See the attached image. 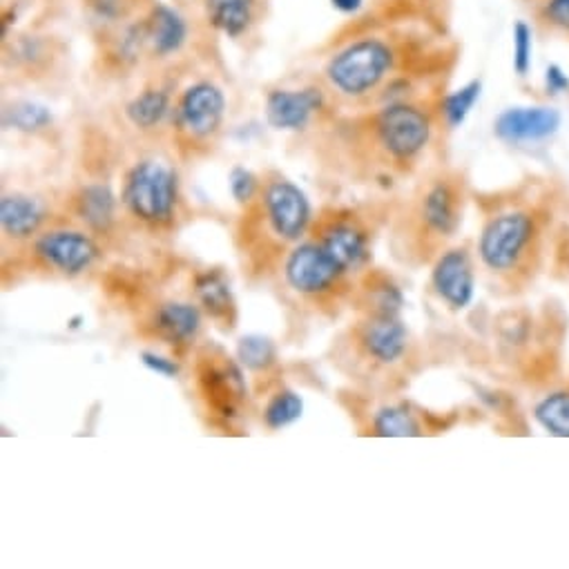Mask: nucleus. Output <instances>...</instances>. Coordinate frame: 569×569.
<instances>
[{
  "label": "nucleus",
  "instance_id": "4",
  "mask_svg": "<svg viewBox=\"0 0 569 569\" xmlns=\"http://www.w3.org/2000/svg\"><path fill=\"white\" fill-rule=\"evenodd\" d=\"M378 134L382 146L396 159H411L425 150L431 137V123L427 114L413 106L396 103L380 112Z\"/></svg>",
  "mask_w": 569,
  "mask_h": 569
},
{
  "label": "nucleus",
  "instance_id": "8",
  "mask_svg": "<svg viewBox=\"0 0 569 569\" xmlns=\"http://www.w3.org/2000/svg\"><path fill=\"white\" fill-rule=\"evenodd\" d=\"M226 110L223 92L212 83H197L181 97L177 117L179 126L194 139H206L217 132Z\"/></svg>",
  "mask_w": 569,
  "mask_h": 569
},
{
  "label": "nucleus",
  "instance_id": "11",
  "mask_svg": "<svg viewBox=\"0 0 569 569\" xmlns=\"http://www.w3.org/2000/svg\"><path fill=\"white\" fill-rule=\"evenodd\" d=\"M37 252L54 268L63 272H81L97 257V246L90 237L81 232H50L43 234L37 243Z\"/></svg>",
  "mask_w": 569,
  "mask_h": 569
},
{
  "label": "nucleus",
  "instance_id": "13",
  "mask_svg": "<svg viewBox=\"0 0 569 569\" xmlns=\"http://www.w3.org/2000/svg\"><path fill=\"white\" fill-rule=\"evenodd\" d=\"M367 353L382 365L400 360L407 351V329L389 316H378L365 331L362 338Z\"/></svg>",
  "mask_w": 569,
  "mask_h": 569
},
{
  "label": "nucleus",
  "instance_id": "12",
  "mask_svg": "<svg viewBox=\"0 0 569 569\" xmlns=\"http://www.w3.org/2000/svg\"><path fill=\"white\" fill-rule=\"evenodd\" d=\"M143 39L150 43L154 54L170 57L183 48L188 39V26L177 10L157 6L148 17V23L143 28Z\"/></svg>",
  "mask_w": 569,
  "mask_h": 569
},
{
  "label": "nucleus",
  "instance_id": "28",
  "mask_svg": "<svg viewBox=\"0 0 569 569\" xmlns=\"http://www.w3.org/2000/svg\"><path fill=\"white\" fill-rule=\"evenodd\" d=\"M199 298L210 311H226L230 300L226 281L219 274H206L199 281Z\"/></svg>",
  "mask_w": 569,
  "mask_h": 569
},
{
  "label": "nucleus",
  "instance_id": "10",
  "mask_svg": "<svg viewBox=\"0 0 569 569\" xmlns=\"http://www.w3.org/2000/svg\"><path fill=\"white\" fill-rule=\"evenodd\" d=\"M320 106V90H274L266 99V121L277 130H300Z\"/></svg>",
  "mask_w": 569,
  "mask_h": 569
},
{
  "label": "nucleus",
  "instance_id": "9",
  "mask_svg": "<svg viewBox=\"0 0 569 569\" xmlns=\"http://www.w3.org/2000/svg\"><path fill=\"white\" fill-rule=\"evenodd\" d=\"M433 287L438 296L456 311L467 309L473 300V266L467 250L445 252L433 266Z\"/></svg>",
  "mask_w": 569,
  "mask_h": 569
},
{
  "label": "nucleus",
  "instance_id": "29",
  "mask_svg": "<svg viewBox=\"0 0 569 569\" xmlns=\"http://www.w3.org/2000/svg\"><path fill=\"white\" fill-rule=\"evenodd\" d=\"M86 3L97 17L106 21H119L132 10L134 0H86Z\"/></svg>",
  "mask_w": 569,
  "mask_h": 569
},
{
  "label": "nucleus",
  "instance_id": "16",
  "mask_svg": "<svg viewBox=\"0 0 569 569\" xmlns=\"http://www.w3.org/2000/svg\"><path fill=\"white\" fill-rule=\"evenodd\" d=\"M0 221H3V228L12 237H28L39 230L43 221V210L41 206L21 194H10L0 203Z\"/></svg>",
  "mask_w": 569,
  "mask_h": 569
},
{
  "label": "nucleus",
  "instance_id": "24",
  "mask_svg": "<svg viewBox=\"0 0 569 569\" xmlns=\"http://www.w3.org/2000/svg\"><path fill=\"white\" fill-rule=\"evenodd\" d=\"M376 431L378 436H387V438H407V436H420V427L416 422V418L402 409V407H387L382 409L376 420Z\"/></svg>",
  "mask_w": 569,
  "mask_h": 569
},
{
  "label": "nucleus",
  "instance_id": "32",
  "mask_svg": "<svg viewBox=\"0 0 569 569\" xmlns=\"http://www.w3.org/2000/svg\"><path fill=\"white\" fill-rule=\"evenodd\" d=\"M141 358H143V365H146L150 371L159 373V376H166V378H174V376L179 373V367H177L172 360H166V358H161V356H154V353H143Z\"/></svg>",
  "mask_w": 569,
  "mask_h": 569
},
{
  "label": "nucleus",
  "instance_id": "33",
  "mask_svg": "<svg viewBox=\"0 0 569 569\" xmlns=\"http://www.w3.org/2000/svg\"><path fill=\"white\" fill-rule=\"evenodd\" d=\"M545 83H547V90L551 94H560L565 90H569V79L567 74L558 68V66H549L547 72H545Z\"/></svg>",
  "mask_w": 569,
  "mask_h": 569
},
{
  "label": "nucleus",
  "instance_id": "7",
  "mask_svg": "<svg viewBox=\"0 0 569 569\" xmlns=\"http://www.w3.org/2000/svg\"><path fill=\"white\" fill-rule=\"evenodd\" d=\"M266 210L272 230L283 239H300L311 219L307 194L291 181H274L266 190Z\"/></svg>",
  "mask_w": 569,
  "mask_h": 569
},
{
  "label": "nucleus",
  "instance_id": "30",
  "mask_svg": "<svg viewBox=\"0 0 569 569\" xmlns=\"http://www.w3.org/2000/svg\"><path fill=\"white\" fill-rule=\"evenodd\" d=\"M257 190V179L250 170L246 168H234L232 174H230V192L232 197L239 201V203H246L252 199Z\"/></svg>",
  "mask_w": 569,
  "mask_h": 569
},
{
  "label": "nucleus",
  "instance_id": "25",
  "mask_svg": "<svg viewBox=\"0 0 569 569\" xmlns=\"http://www.w3.org/2000/svg\"><path fill=\"white\" fill-rule=\"evenodd\" d=\"M305 411L302 398L293 391H283L270 400L266 407V425L270 429H281L291 422H296Z\"/></svg>",
  "mask_w": 569,
  "mask_h": 569
},
{
  "label": "nucleus",
  "instance_id": "1",
  "mask_svg": "<svg viewBox=\"0 0 569 569\" xmlns=\"http://www.w3.org/2000/svg\"><path fill=\"white\" fill-rule=\"evenodd\" d=\"M391 66V48L385 41L365 39L338 52L327 68V77L342 94L360 97L378 88V83L389 74Z\"/></svg>",
  "mask_w": 569,
  "mask_h": 569
},
{
  "label": "nucleus",
  "instance_id": "5",
  "mask_svg": "<svg viewBox=\"0 0 569 569\" xmlns=\"http://www.w3.org/2000/svg\"><path fill=\"white\" fill-rule=\"evenodd\" d=\"M345 270L333 261L322 243H305L296 248L287 261V279L300 293H322L331 289Z\"/></svg>",
  "mask_w": 569,
  "mask_h": 569
},
{
  "label": "nucleus",
  "instance_id": "6",
  "mask_svg": "<svg viewBox=\"0 0 569 569\" xmlns=\"http://www.w3.org/2000/svg\"><path fill=\"white\" fill-rule=\"evenodd\" d=\"M560 112L549 106L507 108L493 123V132L507 143H538L553 137L560 128Z\"/></svg>",
  "mask_w": 569,
  "mask_h": 569
},
{
  "label": "nucleus",
  "instance_id": "19",
  "mask_svg": "<svg viewBox=\"0 0 569 569\" xmlns=\"http://www.w3.org/2000/svg\"><path fill=\"white\" fill-rule=\"evenodd\" d=\"M159 329L172 340H188L199 331L201 316L190 305H168L157 316Z\"/></svg>",
  "mask_w": 569,
  "mask_h": 569
},
{
  "label": "nucleus",
  "instance_id": "26",
  "mask_svg": "<svg viewBox=\"0 0 569 569\" xmlns=\"http://www.w3.org/2000/svg\"><path fill=\"white\" fill-rule=\"evenodd\" d=\"M237 353H239V360L248 369H252V371L268 369L274 362V347L263 336H246V338H241L239 347H237Z\"/></svg>",
  "mask_w": 569,
  "mask_h": 569
},
{
  "label": "nucleus",
  "instance_id": "2",
  "mask_svg": "<svg viewBox=\"0 0 569 569\" xmlns=\"http://www.w3.org/2000/svg\"><path fill=\"white\" fill-rule=\"evenodd\" d=\"M536 239V223L527 212L493 217L480 237V259L496 272L513 270L529 254Z\"/></svg>",
  "mask_w": 569,
  "mask_h": 569
},
{
  "label": "nucleus",
  "instance_id": "21",
  "mask_svg": "<svg viewBox=\"0 0 569 569\" xmlns=\"http://www.w3.org/2000/svg\"><path fill=\"white\" fill-rule=\"evenodd\" d=\"M533 416L551 436L569 438V391H558L542 398L536 405Z\"/></svg>",
  "mask_w": 569,
  "mask_h": 569
},
{
  "label": "nucleus",
  "instance_id": "23",
  "mask_svg": "<svg viewBox=\"0 0 569 569\" xmlns=\"http://www.w3.org/2000/svg\"><path fill=\"white\" fill-rule=\"evenodd\" d=\"M52 123V112L34 101H17L6 110V126L23 132H37Z\"/></svg>",
  "mask_w": 569,
  "mask_h": 569
},
{
  "label": "nucleus",
  "instance_id": "14",
  "mask_svg": "<svg viewBox=\"0 0 569 569\" xmlns=\"http://www.w3.org/2000/svg\"><path fill=\"white\" fill-rule=\"evenodd\" d=\"M322 246L342 270L358 268L367 259V237L362 230L349 223L331 226L325 232Z\"/></svg>",
  "mask_w": 569,
  "mask_h": 569
},
{
  "label": "nucleus",
  "instance_id": "17",
  "mask_svg": "<svg viewBox=\"0 0 569 569\" xmlns=\"http://www.w3.org/2000/svg\"><path fill=\"white\" fill-rule=\"evenodd\" d=\"M422 217L438 234H451L458 226V199L453 190L445 183L433 186L425 197Z\"/></svg>",
  "mask_w": 569,
  "mask_h": 569
},
{
  "label": "nucleus",
  "instance_id": "31",
  "mask_svg": "<svg viewBox=\"0 0 569 569\" xmlns=\"http://www.w3.org/2000/svg\"><path fill=\"white\" fill-rule=\"evenodd\" d=\"M542 19L551 28L569 34V0H547L542 8Z\"/></svg>",
  "mask_w": 569,
  "mask_h": 569
},
{
  "label": "nucleus",
  "instance_id": "20",
  "mask_svg": "<svg viewBox=\"0 0 569 569\" xmlns=\"http://www.w3.org/2000/svg\"><path fill=\"white\" fill-rule=\"evenodd\" d=\"M79 210L92 228L106 230L114 217V197L106 186H88L81 192Z\"/></svg>",
  "mask_w": 569,
  "mask_h": 569
},
{
  "label": "nucleus",
  "instance_id": "18",
  "mask_svg": "<svg viewBox=\"0 0 569 569\" xmlns=\"http://www.w3.org/2000/svg\"><path fill=\"white\" fill-rule=\"evenodd\" d=\"M170 110V99L166 92L161 90H146L143 94H139L137 99H132L128 103V117L137 128H154L163 121V117Z\"/></svg>",
  "mask_w": 569,
  "mask_h": 569
},
{
  "label": "nucleus",
  "instance_id": "34",
  "mask_svg": "<svg viewBox=\"0 0 569 569\" xmlns=\"http://www.w3.org/2000/svg\"><path fill=\"white\" fill-rule=\"evenodd\" d=\"M331 3H333V8L340 10V12L353 14V12H358V10L362 8L365 0H331Z\"/></svg>",
  "mask_w": 569,
  "mask_h": 569
},
{
  "label": "nucleus",
  "instance_id": "22",
  "mask_svg": "<svg viewBox=\"0 0 569 569\" xmlns=\"http://www.w3.org/2000/svg\"><path fill=\"white\" fill-rule=\"evenodd\" d=\"M480 92H482V83L480 81H469L467 86L458 88L456 92H451L442 101V114H445V121H447L449 128H460L465 123V119L469 117V112L478 103Z\"/></svg>",
  "mask_w": 569,
  "mask_h": 569
},
{
  "label": "nucleus",
  "instance_id": "15",
  "mask_svg": "<svg viewBox=\"0 0 569 569\" xmlns=\"http://www.w3.org/2000/svg\"><path fill=\"white\" fill-rule=\"evenodd\" d=\"M208 23L221 34L241 37L254 17V0H206Z\"/></svg>",
  "mask_w": 569,
  "mask_h": 569
},
{
  "label": "nucleus",
  "instance_id": "27",
  "mask_svg": "<svg viewBox=\"0 0 569 569\" xmlns=\"http://www.w3.org/2000/svg\"><path fill=\"white\" fill-rule=\"evenodd\" d=\"M531 54H533V32L525 21H518L513 26V70L522 79L531 70Z\"/></svg>",
  "mask_w": 569,
  "mask_h": 569
},
{
  "label": "nucleus",
  "instance_id": "3",
  "mask_svg": "<svg viewBox=\"0 0 569 569\" xmlns=\"http://www.w3.org/2000/svg\"><path fill=\"white\" fill-rule=\"evenodd\" d=\"M126 201L146 221H168L177 203V174L159 161L139 163L128 177Z\"/></svg>",
  "mask_w": 569,
  "mask_h": 569
}]
</instances>
